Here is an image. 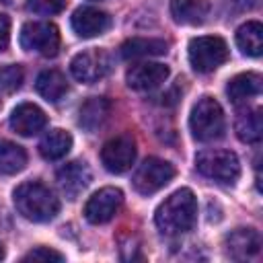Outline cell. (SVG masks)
Instances as JSON below:
<instances>
[{
    "mask_svg": "<svg viewBox=\"0 0 263 263\" xmlns=\"http://www.w3.org/2000/svg\"><path fill=\"white\" fill-rule=\"evenodd\" d=\"M197 220V199L191 189L181 187L171 193L154 212V224L162 234L177 236L185 234L195 226Z\"/></svg>",
    "mask_w": 263,
    "mask_h": 263,
    "instance_id": "1",
    "label": "cell"
},
{
    "mask_svg": "<svg viewBox=\"0 0 263 263\" xmlns=\"http://www.w3.org/2000/svg\"><path fill=\"white\" fill-rule=\"evenodd\" d=\"M12 201L16 212L31 222H47L60 212V199L39 181L21 183L12 193Z\"/></svg>",
    "mask_w": 263,
    "mask_h": 263,
    "instance_id": "2",
    "label": "cell"
},
{
    "mask_svg": "<svg viewBox=\"0 0 263 263\" xmlns=\"http://www.w3.org/2000/svg\"><path fill=\"white\" fill-rule=\"evenodd\" d=\"M189 129L197 142H214L224 136L226 121L220 103L212 97H201L189 115Z\"/></svg>",
    "mask_w": 263,
    "mask_h": 263,
    "instance_id": "3",
    "label": "cell"
},
{
    "mask_svg": "<svg viewBox=\"0 0 263 263\" xmlns=\"http://www.w3.org/2000/svg\"><path fill=\"white\" fill-rule=\"evenodd\" d=\"M228 60V45L222 37L203 35L189 41V64L195 72L208 74Z\"/></svg>",
    "mask_w": 263,
    "mask_h": 263,
    "instance_id": "4",
    "label": "cell"
},
{
    "mask_svg": "<svg viewBox=\"0 0 263 263\" xmlns=\"http://www.w3.org/2000/svg\"><path fill=\"white\" fill-rule=\"evenodd\" d=\"M195 168L214 181L220 183H234L240 175V162L238 156L230 150H201L195 156Z\"/></svg>",
    "mask_w": 263,
    "mask_h": 263,
    "instance_id": "5",
    "label": "cell"
},
{
    "mask_svg": "<svg viewBox=\"0 0 263 263\" xmlns=\"http://www.w3.org/2000/svg\"><path fill=\"white\" fill-rule=\"evenodd\" d=\"M21 47L27 51H35L45 58H53L60 49V33L53 23L33 21L25 23L21 29Z\"/></svg>",
    "mask_w": 263,
    "mask_h": 263,
    "instance_id": "6",
    "label": "cell"
},
{
    "mask_svg": "<svg viewBox=\"0 0 263 263\" xmlns=\"http://www.w3.org/2000/svg\"><path fill=\"white\" fill-rule=\"evenodd\" d=\"M173 177H175V166L168 160L150 156L134 173L132 185L140 195H152L158 189H162L164 185H168V181Z\"/></svg>",
    "mask_w": 263,
    "mask_h": 263,
    "instance_id": "7",
    "label": "cell"
},
{
    "mask_svg": "<svg viewBox=\"0 0 263 263\" xmlns=\"http://www.w3.org/2000/svg\"><path fill=\"white\" fill-rule=\"evenodd\" d=\"M109 70H111V55L107 49H99V47L80 51L70 62L72 76L86 84L99 82L101 78L109 74Z\"/></svg>",
    "mask_w": 263,
    "mask_h": 263,
    "instance_id": "8",
    "label": "cell"
},
{
    "mask_svg": "<svg viewBox=\"0 0 263 263\" xmlns=\"http://www.w3.org/2000/svg\"><path fill=\"white\" fill-rule=\"evenodd\" d=\"M136 144L132 138L127 136H117L111 138L103 144L101 148V162L109 173L121 175L125 171L132 168V164L136 162Z\"/></svg>",
    "mask_w": 263,
    "mask_h": 263,
    "instance_id": "9",
    "label": "cell"
},
{
    "mask_svg": "<svg viewBox=\"0 0 263 263\" xmlns=\"http://www.w3.org/2000/svg\"><path fill=\"white\" fill-rule=\"evenodd\" d=\"M123 193L117 187H103L92 193L84 205V218L90 224H105L109 222L121 208Z\"/></svg>",
    "mask_w": 263,
    "mask_h": 263,
    "instance_id": "10",
    "label": "cell"
},
{
    "mask_svg": "<svg viewBox=\"0 0 263 263\" xmlns=\"http://www.w3.org/2000/svg\"><path fill=\"white\" fill-rule=\"evenodd\" d=\"M168 74H171L168 66L160 62H140L127 70L125 82L134 90H152L160 86L168 78Z\"/></svg>",
    "mask_w": 263,
    "mask_h": 263,
    "instance_id": "11",
    "label": "cell"
},
{
    "mask_svg": "<svg viewBox=\"0 0 263 263\" xmlns=\"http://www.w3.org/2000/svg\"><path fill=\"white\" fill-rule=\"evenodd\" d=\"M55 181L68 199H76L90 183V168L84 160H72L55 173Z\"/></svg>",
    "mask_w": 263,
    "mask_h": 263,
    "instance_id": "12",
    "label": "cell"
},
{
    "mask_svg": "<svg viewBox=\"0 0 263 263\" xmlns=\"http://www.w3.org/2000/svg\"><path fill=\"white\" fill-rule=\"evenodd\" d=\"M226 255L234 261H245L261 251V236L255 228H236L224 238Z\"/></svg>",
    "mask_w": 263,
    "mask_h": 263,
    "instance_id": "13",
    "label": "cell"
},
{
    "mask_svg": "<svg viewBox=\"0 0 263 263\" xmlns=\"http://www.w3.org/2000/svg\"><path fill=\"white\" fill-rule=\"evenodd\" d=\"M72 29L78 37L82 39H90V37H97L101 33H105L111 25V18L107 12L99 10V8H92V6H82V8H76L74 14H72Z\"/></svg>",
    "mask_w": 263,
    "mask_h": 263,
    "instance_id": "14",
    "label": "cell"
},
{
    "mask_svg": "<svg viewBox=\"0 0 263 263\" xmlns=\"http://www.w3.org/2000/svg\"><path fill=\"white\" fill-rule=\"evenodd\" d=\"M47 125V115L35 103H21L10 113V127L21 136H35Z\"/></svg>",
    "mask_w": 263,
    "mask_h": 263,
    "instance_id": "15",
    "label": "cell"
},
{
    "mask_svg": "<svg viewBox=\"0 0 263 263\" xmlns=\"http://www.w3.org/2000/svg\"><path fill=\"white\" fill-rule=\"evenodd\" d=\"M166 51H168V43L164 39H154V37H132L121 45V55L125 60L154 58V55H164Z\"/></svg>",
    "mask_w": 263,
    "mask_h": 263,
    "instance_id": "16",
    "label": "cell"
},
{
    "mask_svg": "<svg viewBox=\"0 0 263 263\" xmlns=\"http://www.w3.org/2000/svg\"><path fill=\"white\" fill-rule=\"evenodd\" d=\"M171 14L179 25H201L210 14L208 0H171Z\"/></svg>",
    "mask_w": 263,
    "mask_h": 263,
    "instance_id": "17",
    "label": "cell"
},
{
    "mask_svg": "<svg viewBox=\"0 0 263 263\" xmlns=\"http://www.w3.org/2000/svg\"><path fill=\"white\" fill-rule=\"evenodd\" d=\"M109 113H111V103L105 97H92L80 107L78 125L86 132H95L107 121Z\"/></svg>",
    "mask_w": 263,
    "mask_h": 263,
    "instance_id": "18",
    "label": "cell"
},
{
    "mask_svg": "<svg viewBox=\"0 0 263 263\" xmlns=\"http://www.w3.org/2000/svg\"><path fill=\"white\" fill-rule=\"evenodd\" d=\"M261 92V76L255 72H245V74H236L228 86H226V95L234 105L247 103L249 99L257 97Z\"/></svg>",
    "mask_w": 263,
    "mask_h": 263,
    "instance_id": "19",
    "label": "cell"
},
{
    "mask_svg": "<svg viewBox=\"0 0 263 263\" xmlns=\"http://www.w3.org/2000/svg\"><path fill=\"white\" fill-rule=\"evenodd\" d=\"M35 90L49 103H58L68 92L66 76L60 70H43L35 80Z\"/></svg>",
    "mask_w": 263,
    "mask_h": 263,
    "instance_id": "20",
    "label": "cell"
},
{
    "mask_svg": "<svg viewBox=\"0 0 263 263\" xmlns=\"http://www.w3.org/2000/svg\"><path fill=\"white\" fill-rule=\"evenodd\" d=\"M70 148H72V136L60 127L49 129L39 142V154L45 160H60L70 152Z\"/></svg>",
    "mask_w": 263,
    "mask_h": 263,
    "instance_id": "21",
    "label": "cell"
},
{
    "mask_svg": "<svg viewBox=\"0 0 263 263\" xmlns=\"http://www.w3.org/2000/svg\"><path fill=\"white\" fill-rule=\"evenodd\" d=\"M236 45L242 53L259 58L263 51V25L259 21H247L236 31Z\"/></svg>",
    "mask_w": 263,
    "mask_h": 263,
    "instance_id": "22",
    "label": "cell"
},
{
    "mask_svg": "<svg viewBox=\"0 0 263 263\" xmlns=\"http://www.w3.org/2000/svg\"><path fill=\"white\" fill-rule=\"evenodd\" d=\"M236 136L245 144H257L263 136V119H261V109H247L236 117L234 123Z\"/></svg>",
    "mask_w": 263,
    "mask_h": 263,
    "instance_id": "23",
    "label": "cell"
},
{
    "mask_svg": "<svg viewBox=\"0 0 263 263\" xmlns=\"http://www.w3.org/2000/svg\"><path fill=\"white\" fill-rule=\"evenodd\" d=\"M25 164H27L25 148L10 140H0V173L16 175L25 168Z\"/></svg>",
    "mask_w": 263,
    "mask_h": 263,
    "instance_id": "24",
    "label": "cell"
},
{
    "mask_svg": "<svg viewBox=\"0 0 263 263\" xmlns=\"http://www.w3.org/2000/svg\"><path fill=\"white\" fill-rule=\"evenodd\" d=\"M23 68L18 64H6V66H0V86L8 92L21 88L23 84Z\"/></svg>",
    "mask_w": 263,
    "mask_h": 263,
    "instance_id": "25",
    "label": "cell"
},
{
    "mask_svg": "<svg viewBox=\"0 0 263 263\" xmlns=\"http://www.w3.org/2000/svg\"><path fill=\"white\" fill-rule=\"evenodd\" d=\"M66 6V0H27V10L35 14H55Z\"/></svg>",
    "mask_w": 263,
    "mask_h": 263,
    "instance_id": "26",
    "label": "cell"
},
{
    "mask_svg": "<svg viewBox=\"0 0 263 263\" xmlns=\"http://www.w3.org/2000/svg\"><path fill=\"white\" fill-rule=\"evenodd\" d=\"M23 261H64V255L49 249V247H37L33 251H29Z\"/></svg>",
    "mask_w": 263,
    "mask_h": 263,
    "instance_id": "27",
    "label": "cell"
},
{
    "mask_svg": "<svg viewBox=\"0 0 263 263\" xmlns=\"http://www.w3.org/2000/svg\"><path fill=\"white\" fill-rule=\"evenodd\" d=\"M10 43V18L6 14H0V51H6Z\"/></svg>",
    "mask_w": 263,
    "mask_h": 263,
    "instance_id": "28",
    "label": "cell"
},
{
    "mask_svg": "<svg viewBox=\"0 0 263 263\" xmlns=\"http://www.w3.org/2000/svg\"><path fill=\"white\" fill-rule=\"evenodd\" d=\"M4 257V249H2V245H0V259Z\"/></svg>",
    "mask_w": 263,
    "mask_h": 263,
    "instance_id": "29",
    "label": "cell"
},
{
    "mask_svg": "<svg viewBox=\"0 0 263 263\" xmlns=\"http://www.w3.org/2000/svg\"><path fill=\"white\" fill-rule=\"evenodd\" d=\"M2 2H6V4H8V2H10V0H2Z\"/></svg>",
    "mask_w": 263,
    "mask_h": 263,
    "instance_id": "30",
    "label": "cell"
},
{
    "mask_svg": "<svg viewBox=\"0 0 263 263\" xmlns=\"http://www.w3.org/2000/svg\"><path fill=\"white\" fill-rule=\"evenodd\" d=\"M0 107H2V103H0Z\"/></svg>",
    "mask_w": 263,
    "mask_h": 263,
    "instance_id": "31",
    "label": "cell"
}]
</instances>
